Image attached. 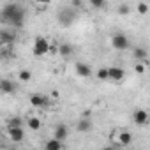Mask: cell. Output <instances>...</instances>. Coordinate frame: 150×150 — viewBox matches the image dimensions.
<instances>
[{
  "instance_id": "25",
  "label": "cell",
  "mask_w": 150,
  "mask_h": 150,
  "mask_svg": "<svg viewBox=\"0 0 150 150\" xmlns=\"http://www.w3.org/2000/svg\"><path fill=\"white\" fill-rule=\"evenodd\" d=\"M145 69H146V67H145V64H136V67H134V71H136L138 74H143V72H145Z\"/></svg>"
},
{
  "instance_id": "21",
  "label": "cell",
  "mask_w": 150,
  "mask_h": 150,
  "mask_svg": "<svg viewBox=\"0 0 150 150\" xmlns=\"http://www.w3.org/2000/svg\"><path fill=\"white\" fill-rule=\"evenodd\" d=\"M18 78H20V81L27 83V81H30V80H32V72H30L28 69H21V71L18 72Z\"/></svg>"
},
{
  "instance_id": "13",
  "label": "cell",
  "mask_w": 150,
  "mask_h": 150,
  "mask_svg": "<svg viewBox=\"0 0 150 150\" xmlns=\"http://www.w3.org/2000/svg\"><path fill=\"white\" fill-rule=\"evenodd\" d=\"M0 90H2L4 94H14L16 92V85H14V81L4 78L2 81H0Z\"/></svg>"
},
{
  "instance_id": "17",
  "label": "cell",
  "mask_w": 150,
  "mask_h": 150,
  "mask_svg": "<svg viewBox=\"0 0 150 150\" xmlns=\"http://www.w3.org/2000/svg\"><path fill=\"white\" fill-rule=\"evenodd\" d=\"M132 57H134L138 62H141V60H146V57H148V51H146L145 48L138 46V48H134V50H132Z\"/></svg>"
},
{
  "instance_id": "18",
  "label": "cell",
  "mask_w": 150,
  "mask_h": 150,
  "mask_svg": "<svg viewBox=\"0 0 150 150\" xmlns=\"http://www.w3.org/2000/svg\"><path fill=\"white\" fill-rule=\"evenodd\" d=\"M118 143L124 145V146L131 145V143H132V134H131L129 131H122V132L118 134Z\"/></svg>"
},
{
  "instance_id": "10",
  "label": "cell",
  "mask_w": 150,
  "mask_h": 150,
  "mask_svg": "<svg viewBox=\"0 0 150 150\" xmlns=\"http://www.w3.org/2000/svg\"><path fill=\"white\" fill-rule=\"evenodd\" d=\"M124 76H125V71L122 67H117V65L110 67V80L111 81H122Z\"/></svg>"
},
{
  "instance_id": "12",
  "label": "cell",
  "mask_w": 150,
  "mask_h": 150,
  "mask_svg": "<svg viewBox=\"0 0 150 150\" xmlns=\"http://www.w3.org/2000/svg\"><path fill=\"white\" fill-rule=\"evenodd\" d=\"M76 131L78 132H90L92 131V120L90 118H80L76 124Z\"/></svg>"
},
{
  "instance_id": "16",
  "label": "cell",
  "mask_w": 150,
  "mask_h": 150,
  "mask_svg": "<svg viewBox=\"0 0 150 150\" xmlns=\"http://www.w3.org/2000/svg\"><path fill=\"white\" fill-rule=\"evenodd\" d=\"M27 125H28L30 131H39L41 125H42V122H41L39 117H28V118H27Z\"/></svg>"
},
{
  "instance_id": "11",
  "label": "cell",
  "mask_w": 150,
  "mask_h": 150,
  "mask_svg": "<svg viewBox=\"0 0 150 150\" xmlns=\"http://www.w3.org/2000/svg\"><path fill=\"white\" fill-rule=\"evenodd\" d=\"M72 53H74V48L69 42H60L58 44V55L62 58H69V57H72Z\"/></svg>"
},
{
  "instance_id": "6",
  "label": "cell",
  "mask_w": 150,
  "mask_h": 150,
  "mask_svg": "<svg viewBox=\"0 0 150 150\" xmlns=\"http://www.w3.org/2000/svg\"><path fill=\"white\" fill-rule=\"evenodd\" d=\"M30 104H32L34 108H46V106L50 104V99H48V96H44V94H32V96H30Z\"/></svg>"
},
{
  "instance_id": "27",
  "label": "cell",
  "mask_w": 150,
  "mask_h": 150,
  "mask_svg": "<svg viewBox=\"0 0 150 150\" xmlns=\"http://www.w3.org/2000/svg\"><path fill=\"white\" fill-rule=\"evenodd\" d=\"M101 150H117L115 146H104V148H101Z\"/></svg>"
},
{
  "instance_id": "7",
  "label": "cell",
  "mask_w": 150,
  "mask_h": 150,
  "mask_svg": "<svg viewBox=\"0 0 150 150\" xmlns=\"http://www.w3.org/2000/svg\"><path fill=\"white\" fill-rule=\"evenodd\" d=\"M74 71H76V74H78V76H81V78L92 76V67L88 64H85V62H78L76 65H74Z\"/></svg>"
},
{
  "instance_id": "22",
  "label": "cell",
  "mask_w": 150,
  "mask_h": 150,
  "mask_svg": "<svg viewBox=\"0 0 150 150\" xmlns=\"http://www.w3.org/2000/svg\"><path fill=\"white\" fill-rule=\"evenodd\" d=\"M117 11H118V14L125 16V14H129V13H131V6H129V4H120Z\"/></svg>"
},
{
  "instance_id": "26",
  "label": "cell",
  "mask_w": 150,
  "mask_h": 150,
  "mask_svg": "<svg viewBox=\"0 0 150 150\" xmlns=\"http://www.w3.org/2000/svg\"><path fill=\"white\" fill-rule=\"evenodd\" d=\"M72 7H81V2H80V0H74V2H72Z\"/></svg>"
},
{
  "instance_id": "20",
  "label": "cell",
  "mask_w": 150,
  "mask_h": 150,
  "mask_svg": "<svg viewBox=\"0 0 150 150\" xmlns=\"http://www.w3.org/2000/svg\"><path fill=\"white\" fill-rule=\"evenodd\" d=\"M96 76H97V80H110V67H101L97 72H96Z\"/></svg>"
},
{
  "instance_id": "5",
  "label": "cell",
  "mask_w": 150,
  "mask_h": 150,
  "mask_svg": "<svg viewBox=\"0 0 150 150\" xmlns=\"http://www.w3.org/2000/svg\"><path fill=\"white\" fill-rule=\"evenodd\" d=\"M132 122L136 124V125H146L148 122H150V115H148V111L146 110H136L134 113H132Z\"/></svg>"
},
{
  "instance_id": "4",
  "label": "cell",
  "mask_w": 150,
  "mask_h": 150,
  "mask_svg": "<svg viewBox=\"0 0 150 150\" xmlns=\"http://www.w3.org/2000/svg\"><path fill=\"white\" fill-rule=\"evenodd\" d=\"M111 46H113L115 50H118V51H125V50L131 46V41H129V37L124 35V34H115V35L111 37Z\"/></svg>"
},
{
  "instance_id": "8",
  "label": "cell",
  "mask_w": 150,
  "mask_h": 150,
  "mask_svg": "<svg viewBox=\"0 0 150 150\" xmlns=\"http://www.w3.org/2000/svg\"><path fill=\"white\" fill-rule=\"evenodd\" d=\"M67 136H69V129H67V125H65V124H58V125L53 129V138H55V139L64 141Z\"/></svg>"
},
{
  "instance_id": "23",
  "label": "cell",
  "mask_w": 150,
  "mask_h": 150,
  "mask_svg": "<svg viewBox=\"0 0 150 150\" xmlns=\"http://www.w3.org/2000/svg\"><path fill=\"white\" fill-rule=\"evenodd\" d=\"M90 6L94 9H103L106 6V2H104V0H90Z\"/></svg>"
},
{
  "instance_id": "9",
  "label": "cell",
  "mask_w": 150,
  "mask_h": 150,
  "mask_svg": "<svg viewBox=\"0 0 150 150\" xmlns=\"http://www.w3.org/2000/svg\"><path fill=\"white\" fill-rule=\"evenodd\" d=\"M16 41V32H11L7 28L0 30V42L2 44H13Z\"/></svg>"
},
{
  "instance_id": "15",
  "label": "cell",
  "mask_w": 150,
  "mask_h": 150,
  "mask_svg": "<svg viewBox=\"0 0 150 150\" xmlns=\"http://www.w3.org/2000/svg\"><path fill=\"white\" fill-rule=\"evenodd\" d=\"M44 150H64V146H62V141H58L55 138H50L44 143Z\"/></svg>"
},
{
  "instance_id": "14",
  "label": "cell",
  "mask_w": 150,
  "mask_h": 150,
  "mask_svg": "<svg viewBox=\"0 0 150 150\" xmlns=\"http://www.w3.org/2000/svg\"><path fill=\"white\" fill-rule=\"evenodd\" d=\"M7 132H9V138H11V141H14V143H20V141H23V138H25V131L20 127V129H7Z\"/></svg>"
},
{
  "instance_id": "24",
  "label": "cell",
  "mask_w": 150,
  "mask_h": 150,
  "mask_svg": "<svg viewBox=\"0 0 150 150\" xmlns=\"http://www.w3.org/2000/svg\"><path fill=\"white\" fill-rule=\"evenodd\" d=\"M136 9H138V13H139V14H146V13H148V6H146V4H143V2H141V4H138V6H136Z\"/></svg>"
},
{
  "instance_id": "19",
  "label": "cell",
  "mask_w": 150,
  "mask_h": 150,
  "mask_svg": "<svg viewBox=\"0 0 150 150\" xmlns=\"http://www.w3.org/2000/svg\"><path fill=\"white\" fill-rule=\"evenodd\" d=\"M20 127H23V120L20 117H13L7 122V129H20Z\"/></svg>"
},
{
  "instance_id": "3",
  "label": "cell",
  "mask_w": 150,
  "mask_h": 150,
  "mask_svg": "<svg viewBox=\"0 0 150 150\" xmlns=\"http://www.w3.org/2000/svg\"><path fill=\"white\" fill-rule=\"evenodd\" d=\"M51 50V44L46 37H35L34 41V55L35 57H44L46 53H50Z\"/></svg>"
},
{
  "instance_id": "1",
  "label": "cell",
  "mask_w": 150,
  "mask_h": 150,
  "mask_svg": "<svg viewBox=\"0 0 150 150\" xmlns=\"http://www.w3.org/2000/svg\"><path fill=\"white\" fill-rule=\"evenodd\" d=\"M2 21L11 25L13 28H21L25 23V9L16 2L6 4L2 7Z\"/></svg>"
},
{
  "instance_id": "2",
  "label": "cell",
  "mask_w": 150,
  "mask_h": 150,
  "mask_svg": "<svg viewBox=\"0 0 150 150\" xmlns=\"http://www.w3.org/2000/svg\"><path fill=\"white\" fill-rule=\"evenodd\" d=\"M57 20H58V23H60L62 27H71V25L74 23V20H76V13H74L72 7H64V9L58 13Z\"/></svg>"
}]
</instances>
